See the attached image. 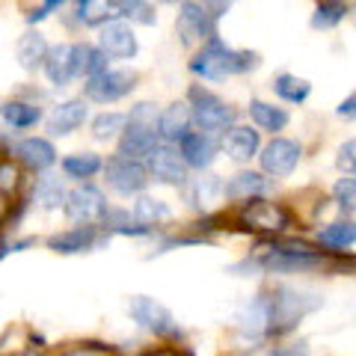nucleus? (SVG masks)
Masks as SVG:
<instances>
[{
  "label": "nucleus",
  "mask_w": 356,
  "mask_h": 356,
  "mask_svg": "<svg viewBox=\"0 0 356 356\" xmlns=\"http://www.w3.org/2000/svg\"><path fill=\"white\" fill-rule=\"evenodd\" d=\"M259 65V57L252 51H235L222 42L217 33L208 42H202V51L191 60V72L202 81H222L229 74H243Z\"/></svg>",
  "instance_id": "nucleus-1"
},
{
  "label": "nucleus",
  "mask_w": 356,
  "mask_h": 356,
  "mask_svg": "<svg viewBox=\"0 0 356 356\" xmlns=\"http://www.w3.org/2000/svg\"><path fill=\"white\" fill-rule=\"evenodd\" d=\"M324 264L327 259L309 243H270V247H261V252L247 267H259L261 273H309Z\"/></svg>",
  "instance_id": "nucleus-2"
},
{
  "label": "nucleus",
  "mask_w": 356,
  "mask_h": 356,
  "mask_svg": "<svg viewBox=\"0 0 356 356\" xmlns=\"http://www.w3.org/2000/svg\"><path fill=\"white\" fill-rule=\"evenodd\" d=\"M161 113H158V104L152 102H140L137 107L128 113L125 128L119 134V154L125 158H146V154L158 146L161 140Z\"/></svg>",
  "instance_id": "nucleus-3"
},
{
  "label": "nucleus",
  "mask_w": 356,
  "mask_h": 356,
  "mask_svg": "<svg viewBox=\"0 0 356 356\" xmlns=\"http://www.w3.org/2000/svg\"><path fill=\"white\" fill-rule=\"evenodd\" d=\"M321 303H324L321 297L291 291V288H280L276 294H267V336L291 332L309 312L321 309Z\"/></svg>",
  "instance_id": "nucleus-4"
},
{
  "label": "nucleus",
  "mask_w": 356,
  "mask_h": 356,
  "mask_svg": "<svg viewBox=\"0 0 356 356\" xmlns=\"http://www.w3.org/2000/svg\"><path fill=\"white\" fill-rule=\"evenodd\" d=\"M187 104H191V116L199 125V131L205 134H217V131H226L229 125H235L238 113L232 110L220 95H214L211 89L205 86H191L187 92Z\"/></svg>",
  "instance_id": "nucleus-5"
},
{
  "label": "nucleus",
  "mask_w": 356,
  "mask_h": 356,
  "mask_svg": "<svg viewBox=\"0 0 356 356\" xmlns=\"http://www.w3.org/2000/svg\"><path fill=\"white\" fill-rule=\"evenodd\" d=\"M131 318L137 321L143 330H149V332H154V336H161V339H178L181 336L175 315L163 303H158V300H152V297H134L131 300Z\"/></svg>",
  "instance_id": "nucleus-6"
},
{
  "label": "nucleus",
  "mask_w": 356,
  "mask_h": 356,
  "mask_svg": "<svg viewBox=\"0 0 356 356\" xmlns=\"http://www.w3.org/2000/svg\"><path fill=\"white\" fill-rule=\"evenodd\" d=\"M104 175H107V184L122 196L143 193L149 184V170L137 158H125V154H113L104 163Z\"/></svg>",
  "instance_id": "nucleus-7"
},
{
  "label": "nucleus",
  "mask_w": 356,
  "mask_h": 356,
  "mask_svg": "<svg viewBox=\"0 0 356 356\" xmlns=\"http://www.w3.org/2000/svg\"><path fill=\"white\" fill-rule=\"evenodd\" d=\"M175 30H178V36H181L184 48H193V44H202L217 33V18L211 15L202 3L184 0L178 21H175Z\"/></svg>",
  "instance_id": "nucleus-8"
},
{
  "label": "nucleus",
  "mask_w": 356,
  "mask_h": 356,
  "mask_svg": "<svg viewBox=\"0 0 356 356\" xmlns=\"http://www.w3.org/2000/svg\"><path fill=\"white\" fill-rule=\"evenodd\" d=\"M241 222L247 229H255V232H267V235H280L291 226V217H288V211L276 202H267L261 196H252L247 208L241 211Z\"/></svg>",
  "instance_id": "nucleus-9"
},
{
  "label": "nucleus",
  "mask_w": 356,
  "mask_h": 356,
  "mask_svg": "<svg viewBox=\"0 0 356 356\" xmlns=\"http://www.w3.org/2000/svg\"><path fill=\"white\" fill-rule=\"evenodd\" d=\"M134 86H137V77H134L131 72H110V69H104L102 74H92L86 81L83 95L89 98V102H95V104H113V102H119V98H125Z\"/></svg>",
  "instance_id": "nucleus-10"
},
{
  "label": "nucleus",
  "mask_w": 356,
  "mask_h": 356,
  "mask_svg": "<svg viewBox=\"0 0 356 356\" xmlns=\"http://www.w3.org/2000/svg\"><path fill=\"white\" fill-rule=\"evenodd\" d=\"M65 217H69L72 222H98L104 217V211H107V202H104V193L98 191V187L92 184H81V187H74L72 193H65Z\"/></svg>",
  "instance_id": "nucleus-11"
},
{
  "label": "nucleus",
  "mask_w": 356,
  "mask_h": 356,
  "mask_svg": "<svg viewBox=\"0 0 356 356\" xmlns=\"http://www.w3.org/2000/svg\"><path fill=\"white\" fill-rule=\"evenodd\" d=\"M146 161H149V175H154L158 181L172 187L187 184V163L181 158V152L172 149V143H158L146 154Z\"/></svg>",
  "instance_id": "nucleus-12"
},
{
  "label": "nucleus",
  "mask_w": 356,
  "mask_h": 356,
  "mask_svg": "<svg viewBox=\"0 0 356 356\" xmlns=\"http://www.w3.org/2000/svg\"><path fill=\"white\" fill-rule=\"evenodd\" d=\"M259 161H261V170L267 175L285 178V175H291L297 170V163H300V146H297V143H291V140L276 137V140H270L261 149Z\"/></svg>",
  "instance_id": "nucleus-13"
},
{
  "label": "nucleus",
  "mask_w": 356,
  "mask_h": 356,
  "mask_svg": "<svg viewBox=\"0 0 356 356\" xmlns=\"http://www.w3.org/2000/svg\"><path fill=\"white\" fill-rule=\"evenodd\" d=\"M98 42H102V51L107 57H116V60H131L137 54V36H134V30L125 21H107V24H102Z\"/></svg>",
  "instance_id": "nucleus-14"
},
{
  "label": "nucleus",
  "mask_w": 356,
  "mask_h": 356,
  "mask_svg": "<svg viewBox=\"0 0 356 356\" xmlns=\"http://www.w3.org/2000/svg\"><path fill=\"white\" fill-rule=\"evenodd\" d=\"M9 154H13L15 161H21L24 166H30V170H48V166L57 163V149L51 146L44 137H27V140H18L13 149H9Z\"/></svg>",
  "instance_id": "nucleus-15"
},
{
  "label": "nucleus",
  "mask_w": 356,
  "mask_h": 356,
  "mask_svg": "<svg viewBox=\"0 0 356 356\" xmlns=\"http://www.w3.org/2000/svg\"><path fill=\"white\" fill-rule=\"evenodd\" d=\"M48 247L60 255H74V252H86L98 247V229L92 222H81V226H74L69 232H60V235H54L48 241Z\"/></svg>",
  "instance_id": "nucleus-16"
},
{
  "label": "nucleus",
  "mask_w": 356,
  "mask_h": 356,
  "mask_svg": "<svg viewBox=\"0 0 356 356\" xmlns=\"http://www.w3.org/2000/svg\"><path fill=\"white\" fill-rule=\"evenodd\" d=\"M178 152H181V158L187 166H193V170H208L211 163H214V143L205 131H187L181 140H178Z\"/></svg>",
  "instance_id": "nucleus-17"
},
{
  "label": "nucleus",
  "mask_w": 356,
  "mask_h": 356,
  "mask_svg": "<svg viewBox=\"0 0 356 356\" xmlns=\"http://www.w3.org/2000/svg\"><path fill=\"white\" fill-rule=\"evenodd\" d=\"M259 131H252L247 125H229L226 134H222V152L229 154L232 161H250L255 158V152H259Z\"/></svg>",
  "instance_id": "nucleus-18"
},
{
  "label": "nucleus",
  "mask_w": 356,
  "mask_h": 356,
  "mask_svg": "<svg viewBox=\"0 0 356 356\" xmlns=\"http://www.w3.org/2000/svg\"><path fill=\"white\" fill-rule=\"evenodd\" d=\"M42 69L54 86H65L74 77V44H54V48H48Z\"/></svg>",
  "instance_id": "nucleus-19"
},
{
  "label": "nucleus",
  "mask_w": 356,
  "mask_h": 356,
  "mask_svg": "<svg viewBox=\"0 0 356 356\" xmlns=\"http://www.w3.org/2000/svg\"><path fill=\"white\" fill-rule=\"evenodd\" d=\"M86 122V104L81 102V98H74V102H63L51 110L48 116V131L54 134V137H65V134L77 131Z\"/></svg>",
  "instance_id": "nucleus-20"
},
{
  "label": "nucleus",
  "mask_w": 356,
  "mask_h": 356,
  "mask_svg": "<svg viewBox=\"0 0 356 356\" xmlns=\"http://www.w3.org/2000/svg\"><path fill=\"white\" fill-rule=\"evenodd\" d=\"M222 196H226V184L220 181V175H199L196 181L187 187V202L196 211H211Z\"/></svg>",
  "instance_id": "nucleus-21"
},
{
  "label": "nucleus",
  "mask_w": 356,
  "mask_h": 356,
  "mask_svg": "<svg viewBox=\"0 0 356 356\" xmlns=\"http://www.w3.org/2000/svg\"><path fill=\"white\" fill-rule=\"evenodd\" d=\"M191 125H193L191 104L175 102V104H170V107H166L163 113H161V122H158V128H161V140H166V143H178L187 131H191Z\"/></svg>",
  "instance_id": "nucleus-22"
},
{
  "label": "nucleus",
  "mask_w": 356,
  "mask_h": 356,
  "mask_svg": "<svg viewBox=\"0 0 356 356\" xmlns=\"http://www.w3.org/2000/svg\"><path fill=\"white\" fill-rule=\"evenodd\" d=\"M270 191V178H264L261 172H238L229 178L226 184V196L229 199H252V196H264Z\"/></svg>",
  "instance_id": "nucleus-23"
},
{
  "label": "nucleus",
  "mask_w": 356,
  "mask_h": 356,
  "mask_svg": "<svg viewBox=\"0 0 356 356\" xmlns=\"http://www.w3.org/2000/svg\"><path fill=\"white\" fill-rule=\"evenodd\" d=\"M44 54H48V42L39 30H27L24 36L18 39V63L21 69L27 72H36L39 65L44 63Z\"/></svg>",
  "instance_id": "nucleus-24"
},
{
  "label": "nucleus",
  "mask_w": 356,
  "mask_h": 356,
  "mask_svg": "<svg viewBox=\"0 0 356 356\" xmlns=\"http://www.w3.org/2000/svg\"><path fill=\"white\" fill-rule=\"evenodd\" d=\"M238 327L243 330V336H252V339H261L267 336V294H259L238 315Z\"/></svg>",
  "instance_id": "nucleus-25"
},
{
  "label": "nucleus",
  "mask_w": 356,
  "mask_h": 356,
  "mask_svg": "<svg viewBox=\"0 0 356 356\" xmlns=\"http://www.w3.org/2000/svg\"><path fill=\"white\" fill-rule=\"evenodd\" d=\"M0 116H3V122L9 128L24 131V128L39 125L42 110L36 104H27V102H3V104H0Z\"/></svg>",
  "instance_id": "nucleus-26"
},
{
  "label": "nucleus",
  "mask_w": 356,
  "mask_h": 356,
  "mask_svg": "<svg viewBox=\"0 0 356 356\" xmlns=\"http://www.w3.org/2000/svg\"><path fill=\"white\" fill-rule=\"evenodd\" d=\"M116 15H119L116 0H81L77 3V21H83L86 27H102Z\"/></svg>",
  "instance_id": "nucleus-27"
},
{
  "label": "nucleus",
  "mask_w": 356,
  "mask_h": 356,
  "mask_svg": "<svg viewBox=\"0 0 356 356\" xmlns=\"http://www.w3.org/2000/svg\"><path fill=\"white\" fill-rule=\"evenodd\" d=\"M107 69V54L92 48V44H74V77H92Z\"/></svg>",
  "instance_id": "nucleus-28"
},
{
  "label": "nucleus",
  "mask_w": 356,
  "mask_h": 356,
  "mask_svg": "<svg viewBox=\"0 0 356 356\" xmlns=\"http://www.w3.org/2000/svg\"><path fill=\"white\" fill-rule=\"evenodd\" d=\"M318 241L324 243V247H332V250H348L356 243V222H350V220L330 222L327 229H321Z\"/></svg>",
  "instance_id": "nucleus-29"
},
{
  "label": "nucleus",
  "mask_w": 356,
  "mask_h": 356,
  "mask_svg": "<svg viewBox=\"0 0 356 356\" xmlns=\"http://www.w3.org/2000/svg\"><path fill=\"white\" fill-rule=\"evenodd\" d=\"M33 199H36L39 208H60L65 202V187L57 175H44L36 181V187H33Z\"/></svg>",
  "instance_id": "nucleus-30"
},
{
  "label": "nucleus",
  "mask_w": 356,
  "mask_h": 356,
  "mask_svg": "<svg viewBox=\"0 0 356 356\" xmlns=\"http://www.w3.org/2000/svg\"><path fill=\"white\" fill-rule=\"evenodd\" d=\"M250 116H252L255 125L264 128V131H285V125H288V113L282 107L264 104V102H259V98L250 104Z\"/></svg>",
  "instance_id": "nucleus-31"
},
{
  "label": "nucleus",
  "mask_w": 356,
  "mask_h": 356,
  "mask_svg": "<svg viewBox=\"0 0 356 356\" xmlns=\"http://www.w3.org/2000/svg\"><path fill=\"white\" fill-rule=\"evenodd\" d=\"M172 217V211L166 208V202L161 199H152V196H140L134 202V220L137 222H146V226H158V222H166Z\"/></svg>",
  "instance_id": "nucleus-32"
},
{
  "label": "nucleus",
  "mask_w": 356,
  "mask_h": 356,
  "mask_svg": "<svg viewBox=\"0 0 356 356\" xmlns=\"http://www.w3.org/2000/svg\"><path fill=\"white\" fill-rule=\"evenodd\" d=\"M102 158L98 154H92V152H81V154H69V158L63 161V172L69 175V178H92L98 170H102Z\"/></svg>",
  "instance_id": "nucleus-33"
},
{
  "label": "nucleus",
  "mask_w": 356,
  "mask_h": 356,
  "mask_svg": "<svg viewBox=\"0 0 356 356\" xmlns=\"http://www.w3.org/2000/svg\"><path fill=\"white\" fill-rule=\"evenodd\" d=\"M273 89H276V95H280V98H285V102L300 104V102H306V98H309L312 83L303 81V77H297V74H280L273 81Z\"/></svg>",
  "instance_id": "nucleus-34"
},
{
  "label": "nucleus",
  "mask_w": 356,
  "mask_h": 356,
  "mask_svg": "<svg viewBox=\"0 0 356 356\" xmlns=\"http://www.w3.org/2000/svg\"><path fill=\"white\" fill-rule=\"evenodd\" d=\"M344 13H348V9H344L341 0H321L315 15H312V27L315 30H332L344 18Z\"/></svg>",
  "instance_id": "nucleus-35"
},
{
  "label": "nucleus",
  "mask_w": 356,
  "mask_h": 356,
  "mask_svg": "<svg viewBox=\"0 0 356 356\" xmlns=\"http://www.w3.org/2000/svg\"><path fill=\"white\" fill-rule=\"evenodd\" d=\"M116 6H119V15L137 21V24L152 27L154 21H158V15H154V9H152L149 0H116Z\"/></svg>",
  "instance_id": "nucleus-36"
},
{
  "label": "nucleus",
  "mask_w": 356,
  "mask_h": 356,
  "mask_svg": "<svg viewBox=\"0 0 356 356\" xmlns=\"http://www.w3.org/2000/svg\"><path fill=\"white\" fill-rule=\"evenodd\" d=\"M125 122H128V116H122V113H102V116H95L92 119V137L95 140H113V137H119V134H122Z\"/></svg>",
  "instance_id": "nucleus-37"
},
{
  "label": "nucleus",
  "mask_w": 356,
  "mask_h": 356,
  "mask_svg": "<svg viewBox=\"0 0 356 356\" xmlns=\"http://www.w3.org/2000/svg\"><path fill=\"white\" fill-rule=\"evenodd\" d=\"M332 199L339 202L341 211H350V214H356V175L339 178L336 187H332Z\"/></svg>",
  "instance_id": "nucleus-38"
},
{
  "label": "nucleus",
  "mask_w": 356,
  "mask_h": 356,
  "mask_svg": "<svg viewBox=\"0 0 356 356\" xmlns=\"http://www.w3.org/2000/svg\"><path fill=\"white\" fill-rule=\"evenodd\" d=\"M336 166H339L341 172H348V175H356V140H348V143H344V146L339 149Z\"/></svg>",
  "instance_id": "nucleus-39"
},
{
  "label": "nucleus",
  "mask_w": 356,
  "mask_h": 356,
  "mask_svg": "<svg viewBox=\"0 0 356 356\" xmlns=\"http://www.w3.org/2000/svg\"><path fill=\"white\" fill-rule=\"evenodd\" d=\"M18 184V170L13 166V161H0V191H13Z\"/></svg>",
  "instance_id": "nucleus-40"
},
{
  "label": "nucleus",
  "mask_w": 356,
  "mask_h": 356,
  "mask_svg": "<svg viewBox=\"0 0 356 356\" xmlns=\"http://www.w3.org/2000/svg\"><path fill=\"white\" fill-rule=\"evenodd\" d=\"M232 3H235V0H202V6H205L214 18H222V15H226L229 9H232Z\"/></svg>",
  "instance_id": "nucleus-41"
},
{
  "label": "nucleus",
  "mask_w": 356,
  "mask_h": 356,
  "mask_svg": "<svg viewBox=\"0 0 356 356\" xmlns=\"http://www.w3.org/2000/svg\"><path fill=\"white\" fill-rule=\"evenodd\" d=\"M336 113H339L341 119H348V122H356V92L344 98V102L339 104V110H336Z\"/></svg>",
  "instance_id": "nucleus-42"
},
{
  "label": "nucleus",
  "mask_w": 356,
  "mask_h": 356,
  "mask_svg": "<svg viewBox=\"0 0 356 356\" xmlns=\"http://www.w3.org/2000/svg\"><path fill=\"white\" fill-rule=\"evenodd\" d=\"M9 211H13V202H9V199H6V193H0V226H3V222H6Z\"/></svg>",
  "instance_id": "nucleus-43"
},
{
  "label": "nucleus",
  "mask_w": 356,
  "mask_h": 356,
  "mask_svg": "<svg viewBox=\"0 0 356 356\" xmlns=\"http://www.w3.org/2000/svg\"><path fill=\"white\" fill-rule=\"evenodd\" d=\"M44 15H48V13H44V9H33V13L27 15V21H30V24H36V21H42Z\"/></svg>",
  "instance_id": "nucleus-44"
},
{
  "label": "nucleus",
  "mask_w": 356,
  "mask_h": 356,
  "mask_svg": "<svg viewBox=\"0 0 356 356\" xmlns=\"http://www.w3.org/2000/svg\"><path fill=\"white\" fill-rule=\"evenodd\" d=\"M63 3H65V0H44V6H42V9H44V13H54V9L63 6Z\"/></svg>",
  "instance_id": "nucleus-45"
},
{
  "label": "nucleus",
  "mask_w": 356,
  "mask_h": 356,
  "mask_svg": "<svg viewBox=\"0 0 356 356\" xmlns=\"http://www.w3.org/2000/svg\"><path fill=\"white\" fill-rule=\"evenodd\" d=\"M161 3H184V0H161Z\"/></svg>",
  "instance_id": "nucleus-46"
}]
</instances>
